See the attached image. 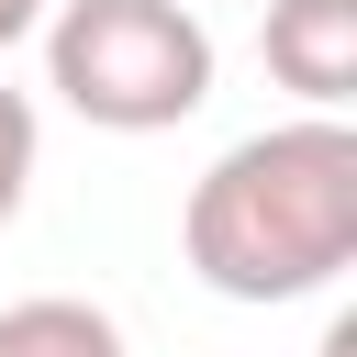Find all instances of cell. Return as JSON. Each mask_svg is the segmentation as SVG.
Instances as JSON below:
<instances>
[{
  "mask_svg": "<svg viewBox=\"0 0 357 357\" xmlns=\"http://www.w3.org/2000/svg\"><path fill=\"white\" fill-rule=\"evenodd\" d=\"M324 357H357V324H335V335H324Z\"/></svg>",
  "mask_w": 357,
  "mask_h": 357,
  "instance_id": "cell-7",
  "label": "cell"
},
{
  "mask_svg": "<svg viewBox=\"0 0 357 357\" xmlns=\"http://www.w3.org/2000/svg\"><path fill=\"white\" fill-rule=\"evenodd\" d=\"M0 357H123V324L100 301H67V290H33L0 312Z\"/></svg>",
  "mask_w": 357,
  "mask_h": 357,
  "instance_id": "cell-4",
  "label": "cell"
},
{
  "mask_svg": "<svg viewBox=\"0 0 357 357\" xmlns=\"http://www.w3.org/2000/svg\"><path fill=\"white\" fill-rule=\"evenodd\" d=\"M45 89L100 134H167L212 100V33L190 0H56Z\"/></svg>",
  "mask_w": 357,
  "mask_h": 357,
  "instance_id": "cell-2",
  "label": "cell"
},
{
  "mask_svg": "<svg viewBox=\"0 0 357 357\" xmlns=\"http://www.w3.org/2000/svg\"><path fill=\"white\" fill-rule=\"evenodd\" d=\"M268 78L301 112H346L357 100V0H268Z\"/></svg>",
  "mask_w": 357,
  "mask_h": 357,
  "instance_id": "cell-3",
  "label": "cell"
},
{
  "mask_svg": "<svg viewBox=\"0 0 357 357\" xmlns=\"http://www.w3.org/2000/svg\"><path fill=\"white\" fill-rule=\"evenodd\" d=\"M33 22H45V0H0V56H11V45L33 33Z\"/></svg>",
  "mask_w": 357,
  "mask_h": 357,
  "instance_id": "cell-6",
  "label": "cell"
},
{
  "mask_svg": "<svg viewBox=\"0 0 357 357\" xmlns=\"http://www.w3.org/2000/svg\"><path fill=\"white\" fill-rule=\"evenodd\" d=\"M178 257L212 301H312L357 268V134L346 112L223 145L178 201Z\"/></svg>",
  "mask_w": 357,
  "mask_h": 357,
  "instance_id": "cell-1",
  "label": "cell"
},
{
  "mask_svg": "<svg viewBox=\"0 0 357 357\" xmlns=\"http://www.w3.org/2000/svg\"><path fill=\"white\" fill-rule=\"evenodd\" d=\"M33 156H45V123H33V100L0 78V234L22 223V190H33Z\"/></svg>",
  "mask_w": 357,
  "mask_h": 357,
  "instance_id": "cell-5",
  "label": "cell"
}]
</instances>
